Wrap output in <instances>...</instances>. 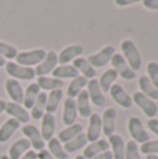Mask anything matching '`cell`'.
<instances>
[{"instance_id":"obj_48","label":"cell","mask_w":158,"mask_h":159,"mask_svg":"<svg viewBox=\"0 0 158 159\" xmlns=\"http://www.w3.org/2000/svg\"><path fill=\"white\" fill-rule=\"evenodd\" d=\"M146 159H158V155H147Z\"/></svg>"},{"instance_id":"obj_12","label":"cell","mask_w":158,"mask_h":159,"mask_svg":"<svg viewBox=\"0 0 158 159\" xmlns=\"http://www.w3.org/2000/svg\"><path fill=\"white\" fill-rule=\"evenodd\" d=\"M87 93H88L90 101H91L97 107L105 106L106 99H105V95H104L102 89H101L100 84H98V80H95V78L88 80V84H87Z\"/></svg>"},{"instance_id":"obj_18","label":"cell","mask_w":158,"mask_h":159,"mask_svg":"<svg viewBox=\"0 0 158 159\" xmlns=\"http://www.w3.org/2000/svg\"><path fill=\"white\" fill-rule=\"evenodd\" d=\"M56 131V119L50 113H45L41 119V134L44 141H49L53 138Z\"/></svg>"},{"instance_id":"obj_15","label":"cell","mask_w":158,"mask_h":159,"mask_svg":"<svg viewBox=\"0 0 158 159\" xmlns=\"http://www.w3.org/2000/svg\"><path fill=\"white\" fill-rule=\"evenodd\" d=\"M116 109L115 107H108L101 116V121H102V133L106 137H111L115 134V129H116Z\"/></svg>"},{"instance_id":"obj_23","label":"cell","mask_w":158,"mask_h":159,"mask_svg":"<svg viewBox=\"0 0 158 159\" xmlns=\"http://www.w3.org/2000/svg\"><path fill=\"white\" fill-rule=\"evenodd\" d=\"M76 106H77V112L80 113L81 117L88 119L91 116V101L88 98L87 91H81L76 98Z\"/></svg>"},{"instance_id":"obj_39","label":"cell","mask_w":158,"mask_h":159,"mask_svg":"<svg viewBox=\"0 0 158 159\" xmlns=\"http://www.w3.org/2000/svg\"><path fill=\"white\" fill-rule=\"evenodd\" d=\"M147 77L151 81V84L158 89V63L157 61H150L147 64Z\"/></svg>"},{"instance_id":"obj_38","label":"cell","mask_w":158,"mask_h":159,"mask_svg":"<svg viewBox=\"0 0 158 159\" xmlns=\"http://www.w3.org/2000/svg\"><path fill=\"white\" fill-rule=\"evenodd\" d=\"M139 149L146 157H147V155H158V138L157 140H150V141H147V143L142 144V145L139 147Z\"/></svg>"},{"instance_id":"obj_24","label":"cell","mask_w":158,"mask_h":159,"mask_svg":"<svg viewBox=\"0 0 158 159\" xmlns=\"http://www.w3.org/2000/svg\"><path fill=\"white\" fill-rule=\"evenodd\" d=\"M73 66L76 67V70L78 71V74H83V77H86L87 80H92L97 75L95 69L88 63V60L84 57H78L73 61Z\"/></svg>"},{"instance_id":"obj_11","label":"cell","mask_w":158,"mask_h":159,"mask_svg":"<svg viewBox=\"0 0 158 159\" xmlns=\"http://www.w3.org/2000/svg\"><path fill=\"white\" fill-rule=\"evenodd\" d=\"M102 134V121H101V115L98 113H91L88 117V127H87V140L88 143H95L100 140Z\"/></svg>"},{"instance_id":"obj_25","label":"cell","mask_w":158,"mask_h":159,"mask_svg":"<svg viewBox=\"0 0 158 159\" xmlns=\"http://www.w3.org/2000/svg\"><path fill=\"white\" fill-rule=\"evenodd\" d=\"M53 78H58L63 81L64 78H76L78 77V71L76 70V67L73 64H58L55 70H53Z\"/></svg>"},{"instance_id":"obj_10","label":"cell","mask_w":158,"mask_h":159,"mask_svg":"<svg viewBox=\"0 0 158 159\" xmlns=\"http://www.w3.org/2000/svg\"><path fill=\"white\" fill-rule=\"evenodd\" d=\"M109 93H111V98L114 99L115 103H118L120 107L123 109H130L133 106V99L125 91V88L119 84H114L109 89Z\"/></svg>"},{"instance_id":"obj_29","label":"cell","mask_w":158,"mask_h":159,"mask_svg":"<svg viewBox=\"0 0 158 159\" xmlns=\"http://www.w3.org/2000/svg\"><path fill=\"white\" fill-rule=\"evenodd\" d=\"M83 133V126L80 123H76L73 126H69L66 129H63L58 135V140L60 141L62 144H66L69 141H72L73 138H76L77 135H80Z\"/></svg>"},{"instance_id":"obj_5","label":"cell","mask_w":158,"mask_h":159,"mask_svg":"<svg viewBox=\"0 0 158 159\" xmlns=\"http://www.w3.org/2000/svg\"><path fill=\"white\" fill-rule=\"evenodd\" d=\"M6 73L10 75V78L13 80H24V81H30V80L35 78V70L31 67H24L17 64L16 61H7L6 63Z\"/></svg>"},{"instance_id":"obj_1","label":"cell","mask_w":158,"mask_h":159,"mask_svg":"<svg viewBox=\"0 0 158 159\" xmlns=\"http://www.w3.org/2000/svg\"><path fill=\"white\" fill-rule=\"evenodd\" d=\"M120 50L123 52V59L128 61V64L130 66V69L133 70L134 73L139 71L142 69V55H140L137 46L133 43V41L130 39H125L120 43Z\"/></svg>"},{"instance_id":"obj_3","label":"cell","mask_w":158,"mask_h":159,"mask_svg":"<svg viewBox=\"0 0 158 159\" xmlns=\"http://www.w3.org/2000/svg\"><path fill=\"white\" fill-rule=\"evenodd\" d=\"M46 56V50L44 49H34V50H25V52H18L16 57V63L24 67H31L38 66Z\"/></svg>"},{"instance_id":"obj_7","label":"cell","mask_w":158,"mask_h":159,"mask_svg":"<svg viewBox=\"0 0 158 159\" xmlns=\"http://www.w3.org/2000/svg\"><path fill=\"white\" fill-rule=\"evenodd\" d=\"M21 131H22V134H24V137L31 143V147H32L35 151L39 152V151H42V149H45V141H44V138H42L41 130L36 126H34V124H24Z\"/></svg>"},{"instance_id":"obj_2","label":"cell","mask_w":158,"mask_h":159,"mask_svg":"<svg viewBox=\"0 0 158 159\" xmlns=\"http://www.w3.org/2000/svg\"><path fill=\"white\" fill-rule=\"evenodd\" d=\"M128 130L129 134L132 137V141H134L136 144H144L147 141H150V134L147 133V130L144 129V124L137 116H132L128 121Z\"/></svg>"},{"instance_id":"obj_20","label":"cell","mask_w":158,"mask_h":159,"mask_svg":"<svg viewBox=\"0 0 158 159\" xmlns=\"http://www.w3.org/2000/svg\"><path fill=\"white\" fill-rule=\"evenodd\" d=\"M31 148V143L27 138H20L14 141L8 148V157L10 159H21L22 155H25Z\"/></svg>"},{"instance_id":"obj_37","label":"cell","mask_w":158,"mask_h":159,"mask_svg":"<svg viewBox=\"0 0 158 159\" xmlns=\"http://www.w3.org/2000/svg\"><path fill=\"white\" fill-rule=\"evenodd\" d=\"M125 159H142L140 149L134 141H128L125 148Z\"/></svg>"},{"instance_id":"obj_49","label":"cell","mask_w":158,"mask_h":159,"mask_svg":"<svg viewBox=\"0 0 158 159\" xmlns=\"http://www.w3.org/2000/svg\"><path fill=\"white\" fill-rule=\"evenodd\" d=\"M76 159H86L83 157V155H77V157H76Z\"/></svg>"},{"instance_id":"obj_8","label":"cell","mask_w":158,"mask_h":159,"mask_svg":"<svg viewBox=\"0 0 158 159\" xmlns=\"http://www.w3.org/2000/svg\"><path fill=\"white\" fill-rule=\"evenodd\" d=\"M58 53L55 50L46 52L45 59L35 67V77H46V74L53 73V70L58 67Z\"/></svg>"},{"instance_id":"obj_47","label":"cell","mask_w":158,"mask_h":159,"mask_svg":"<svg viewBox=\"0 0 158 159\" xmlns=\"http://www.w3.org/2000/svg\"><path fill=\"white\" fill-rule=\"evenodd\" d=\"M6 63H7V61H6V59H3V57H2V56H0V67L6 66Z\"/></svg>"},{"instance_id":"obj_32","label":"cell","mask_w":158,"mask_h":159,"mask_svg":"<svg viewBox=\"0 0 158 159\" xmlns=\"http://www.w3.org/2000/svg\"><path fill=\"white\" fill-rule=\"evenodd\" d=\"M139 87H140V92L144 93L147 98L157 101L158 99V89L151 84V81L148 80L147 75H142L139 78Z\"/></svg>"},{"instance_id":"obj_45","label":"cell","mask_w":158,"mask_h":159,"mask_svg":"<svg viewBox=\"0 0 158 159\" xmlns=\"http://www.w3.org/2000/svg\"><path fill=\"white\" fill-rule=\"evenodd\" d=\"M116 3L118 6H129V4H133V3H136L134 0H116Z\"/></svg>"},{"instance_id":"obj_6","label":"cell","mask_w":158,"mask_h":159,"mask_svg":"<svg viewBox=\"0 0 158 159\" xmlns=\"http://www.w3.org/2000/svg\"><path fill=\"white\" fill-rule=\"evenodd\" d=\"M112 69L116 71L118 77H122L126 81H132L136 78V73L130 69V66L128 64V61L123 59V56L120 53H115L111 59Z\"/></svg>"},{"instance_id":"obj_46","label":"cell","mask_w":158,"mask_h":159,"mask_svg":"<svg viewBox=\"0 0 158 159\" xmlns=\"http://www.w3.org/2000/svg\"><path fill=\"white\" fill-rule=\"evenodd\" d=\"M6 105H7V102L3 101V99H0V115H2V113L6 110Z\"/></svg>"},{"instance_id":"obj_28","label":"cell","mask_w":158,"mask_h":159,"mask_svg":"<svg viewBox=\"0 0 158 159\" xmlns=\"http://www.w3.org/2000/svg\"><path fill=\"white\" fill-rule=\"evenodd\" d=\"M87 84H88V80L86 77H83V75H78V77L73 78L72 82L69 84V87H67V98L76 99L78 93H80L81 91H84Z\"/></svg>"},{"instance_id":"obj_43","label":"cell","mask_w":158,"mask_h":159,"mask_svg":"<svg viewBox=\"0 0 158 159\" xmlns=\"http://www.w3.org/2000/svg\"><path fill=\"white\" fill-rule=\"evenodd\" d=\"M92 159H114V157H112L111 151H105V152H102V154L97 155V157L92 158Z\"/></svg>"},{"instance_id":"obj_27","label":"cell","mask_w":158,"mask_h":159,"mask_svg":"<svg viewBox=\"0 0 158 159\" xmlns=\"http://www.w3.org/2000/svg\"><path fill=\"white\" fill-rule=\"evenodd\" d=\"M87 145H88L87 135H86V133H81L80 135L73 138L72 141L63 144V148H64V151H66V154L69 155V154H73V152H77V151H80V149L86 148Z\"/></svg>"},{"instance_id":"obj_16","label":"cell","mask_w":158,"mask_h":159,"mask_svg":"<svg viewBox=\"0 0 158 159\" xmlns=\"http://www.w3.org/2000/svg\"><path fill=\"white\" fill-rule=\"evenodd\" d=\"M6 91H7L8 96L11 98V102L18 105H21L24 102V89H22V85L20 84V81L8 77L6 80Z\"/></svg>"},{"instance_id":"obj_13","label":"cell","mask_w":158,"mask_h":159,"mask_svg":"<svg viewBox=\"0 0 158 159\" xmlns=\"http://www.w3.org/2000/svg\"><path fill=\"white\" fill-rule=\"evenodd\" d=\"M83 52H84V49L81 45H78V43L69 45V46H66L64 49L60 50V53L58 55V61L60 64H69L72 61H74L76 59L81 57Z\"/></svg>"},{"instance_id":"obj_31","label":"cell","mask_w":158,"mask_h":159,"mask_svg":"<svg viewBox=\"0 0 158 159\" xmlns=\"http://www.w3.org/2000/svg\"><path fill=\"white\" fill-rule=\"evenodd\" d=\"M41 93V88L38 87V84L36 82H32V84H30L27 87V89H25L24 92V107L25 109H32L34 103H35L36 98H38V95Z\"/></svg>"},{"instance_id":"obj_36","label":"cell","mask_w":158,"mask_h":159,"mask_svg":"<svg viewBox=\"0 0 158 159\" xmlns=\"http://www.w3.org/2000/svg\"><path fill=\"white\" fill-rule=\"evenodd\" d=\"M17 55H18V50H17L16 46L7 43V42L0 41V56H2L3 59L13 61V60H16Z\"/></svg>"},{"instance_id":"obj_26","label":"cell","mask_w":158,"mask_h":159,"mask_svg":"<svg viewBox=\"0 0 158 159\" xmlns=\"http://www.w3.org/2000/svg\"><path fill=\"white\" fill-rule=\"evenodd\" d=\"M46 99H48V95L46 92H41L36 98L35 103H34L32 109H31V113L30 116L35 120H41L42 116L46 113Z\"/></svg>"},{"instance_id":"obj_35","label":"cell","mask_w":158,"mask_h":159,"mask_svg":"<svg viewBox=\"0 0 158 159\" xmlns=\"http://www.w3.org/2000/svg\"><path fill=\"white\" fill-rule=\"evenodd\" d=\"M48 151L56 159H69V155L66 154V151L63 148V144L58 138H52V140L48 141Z\"/></svg>"},{"instance_id":"obj_33","label":"cell","mask_w":158,"mask_h":159,"mask_svg":"<svg viewBox=\"0 0 158 159\" xmlns=\"http://www.w3.org/2000/svg\"><path fill=\"white\" fill-rule=\"evenodd\" d=\"M116 78H118V74L112 67L108 70H105L104 74L101 75V78L98 80V84H100L102 92H109V89H111V87L114 85V82L116 81Z\"/></svg>"},{"instance_id":"obj_17","label":"cell","mask_w":158,"mask_h":159,"mask_svg":"<svg viewBox=\"0 0 158 159\" xmlns=\"http://www.w3.org/2000/svg\"><path fill=\"white\" fill-rule=\"evenodd\" d=\"M77 106H76V99L66 98L63 103V123L66 127L73 126L77 121Z\"/></svg>"},{"instance_id":"obj_44","label":"cell","mask_w":158,"mask_h":159,"mask_svg":"<svg viewBox=\"0 0 158 159\" xmlns=\"http://www.w3.org/2000/svg\"><path fill=\"white\" fill-rule=\"evenodd\" d=\"M21 159H38V155L35 151H28L25 155H22Z\"/></svg>"},{"instance_id":"obj_22","label":"cell","mask_w":158,"mask_h":159,"mask_svg":"<svg viewBox=\"0 0 158 159\" xmlns=\"http://www.w3.org/2000/svg\"><path fill=\"white\" fill-rule=\"evenodd\" d=\"M20 126H21V123L17 121L16 119H8V120H6L4 123H3V126L0 127V144L7 143V141L16 134V131L20 129Z\"/></svg>"},{"instance_id":"obj_34","label":"cell","mask_w":158,"mask_h":159,"mask_svg":"<svg viewBox=\"0 0 158 159\" xmlns=\"http://www.w3.org/2000/svg\"><path fill=\"white\" fill-rule=\"evenodd\" d=\"M62 98H63V91L62 89H55L52 92H49L46 99V113L53 115L58 110L59 105L62 102Z\"/></svg>"},{"instance_id":"obj_14","label":"cell","mask_w":158,"mask_h":159,"mask_svg":"<svg viewBox=\"0 0 158 159\" xmlns=\"http://www.w3.org/2000/svg\"><path fill=\"white\" fill-rule=\"evenodd\" d=\"M4 112L7 113L11 119H16L17 121H20V123H22V124H28V121L31 120L30 112H28L24 106H21V105H18V103H14V102H7Z\"/></svg>"},{"instance_id":"obj_30","label":"cell","mask_w":158,"mask_h":159,"mask_svg":"<svg viewBox=\"0 0 158 159\" xmlns=\"http://www.w3.org/2000/svg\"><path fill=\"white\" fill-rule=\"evenodd\" d=\"M36 84H38V87L41 88L44 92H46V91L52 92V91H55V89H62V87L64 85L62 80L48 77V75L46 77H38L36 78Z\"/></svg>"},{"instance_id":"obj_41","label":"cell","mask_w":158,"mask_h":159,"mask_svg":"<svg viewBox=\"0 0 158 159\" xmlns=\"http://www.w3.org/2000/svg\"><path fill=\"white\" fill-rule=\"evenodd\" d=\"M143 6L148 10H158V0H144Z\"/></svg>"},{"instance_id":"obj_40","label":"cell","mask_w":158,"mask_h":159,"mask_svg":"<svg viewBox=\"0 0 158 159\" xmlns=\"http://www.w3.org/2000/svg\"><path fill=\"white\" fill-rule=\"evenodd\" d=\"M147 127H148V130H151L156 135H158V119H150V120L147 121Z\"/></svg>"},{"instance_id":"obj_9","label":"cell","mask_w":158,"mask_h":159,"mask_svg":"<svg viewBox=\"0 0 158 159\" xmlns=\"http://www.w3.org/2000/svg\"><path fill=\"white\" fill-rule=\"evenodd\" d=\"M114 55H115V48L112 46V45H108V46L102 48L100 52L91 55L87 60H88V63L91 64L94 69H100V67H104L108 63H111V59Z\"/></svg>"},{"instance_id":"obj_21","label":"cell","mask_w":158,"mask_h":159,"mask_svg":"<svg viewBox=\"0 0 158 159\" xmlns=\"http://www.w3.org/2000/svg\"><path fill=\"white\" fill-rule=\"evenodd\" d=\"M109 147L112 148V157L114 159H125V148L126 144L125 140L122 138V135L114 134L111 137H108Z\"/></svg>"},{"instance_id":"obj_19","label":"cell","mask_w":158,"mask_h":159,"mask_svg":"<svg viewBox=\"0 0 158 159\" xmlns=\"http://www.w3.org/2000/svg\"><path fill=\"white\" fill-rule=\"evenodd\" d=\"M105 151H109L108 140H98V141H95V143H90L88 145L84 148L83 157L86 159H92Z\"/></svg>"},{"instance_id":"obj_42","label":"cell","mask_w":158,"mask_h":159,"mask_svg":"<svg viewBox=\"0 0 158 159\" xmlns=\"http://www.w3.org/2000/svg\"><path fill=\"white\" fill-rule=\"evenodd\" d=\"M36 155H38V159H56L49 151H46V149H42V151L36 152Z\"/></svg>"},{"instance_id":"obj_4","label":"cell","mask_w":158,"mask_h":159,"mask_svg":"<svg viewBox=\"0 0 158 159\" xmlns=\"http://www.w3.org/2000/svg\"><path fill=\"white\" fill-rule=\"evenodd\" d=\"M132 99H133V103H136L137 107L142 109V112L147 116L148 119H154L157 116L158 112V106L156 103V101L147 98L144 93H142L140 91H136V92L132 95Z\"/></svg>"}]
</instances>
